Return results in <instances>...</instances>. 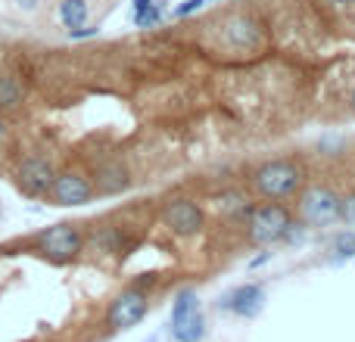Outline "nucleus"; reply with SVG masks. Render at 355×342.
<instances>
[{
    "mask_svg": "<svg viewBox=\"0 0 355 342\" xmlns=\"http://www.w3.org/2000/svg\"><path fill=\"white\" fill-rule=\"evenodd\" d=\"M250 187L256 196L271 199V202L293 199L302 190V171L290 159H271V162H262V165L252 171Z\"/></svg>",
    "mask_w": 355,
    "mask_h": 342,
    "instance_id": "obj_1",
    "label": "nucleus"
},
{
    "mask_svg": "<svg viewBox=\"0 0 355 342\" xmlns=\"http://www.w3.org/2000/svg\"><path fill=\"white\" fill-rule=\"evenodd\" d=\"M293 224V212L284 202H265V206L252 208L250 221H246V237L252 246H271L284 240V233Z\"/></svg>",
    "mask_w": 355,
    "mask_h": 342,
    "instance_id": "obj_2",
    "label": "nucleus"
},
{
    "mask_svg": "<svg viewBox=\"0 0 355 342\" xmlns=\"http://www.w3.org/2000/svg\"><path fill=\"white\" fill-rule=\"evenodd\" d=\"M37 249L53 262H72L85 249V233L75 224H53L37 233Z\"/></svg>",
    "mask_w": 355,
    "mask_h": 342,
    "instance_id": "obj_5",
    "label": "nucleus"
},
{
    "mask_svg": "<svg viewBox=\"0 0 355 342\" xmlns=\"http://www.w3.org/2000/svg\"><path fill=\"white\" fill-rule=\"evenodd\" d=\"M340 221L343 224H355V193L340 196Z\"/></svg>",
    "mask_w": 355,
    "mask_h": 342,
    "instance_id": "obj_18",
    "label": "nucleus"
},
{
    "mask_svg": "<svg viewBox=\"0 0 355 342\" xmlns=\"http://www.w3.org/2000/svg\"><path fill=\"white\" fill-rule=\"evenodd\" d=\"M147 312H150V296L137 287H128L110 302V308H106V327L116 333L131 330V327H137L144 318H147Z\"/></svg>",
    "mask_w": 355,
    "mask_h": 342,
    "instance_id": "obj_4",
    "label": "nucleus"
},
{
    "mask_svg": "<svg viewBox=\"0 0 355 342\" xmlns=\"http://www.w3.org/2000/svg\"><path fill=\"white\" fill-rule=\"evenodd\" d=\"M265 305V289L259 283H243V287H234L231 293L225 296L221 308L234 312L237 318H256Z\"/></svg>",
    "mask_w": 355,
    "mask_h": 342,
    "instance_id": "obj_10",
    "label": "nucleus"
},
{
    "mask_svg": "<svg viewBox=\"0 0 355 342\" xmlns=\"http://www.w3.org/2000/svg\"><path fill=\"white\" fill-rule=\"evenodd\" d=\"M268 252H265V255H259V258H252V262H250V268H259V264H265V262H268Z\"/></svg>",
    "mask_w": 355,
    "mask_h": 342,
    "instance_id": "obj_21",
    "label": "nucleus"
},
{
    "mask_svg": "<svg viewBox=\"0 0 355 342\" xmlns=\"http://www.w3.org/2000/svg\"><path fill=\"white\" fill-rule=\"evenodd\" d=\"M53 177H56L53 162L44 159V156H28L16 171V183L25 196H47L50 187H53Z\"/></svg>",
    "mask_w": 355,
    "mask_h": 342,
    "instance_id": "obj_9",
    "label": "nucleus"
},
{
    "mask_svg": "<svg viewBox=\"0 0 355 342\" xmlns=\"http://www.w3.org/2000/svg\"><path fill=\"white\" fill-rule=\"evenodd\" d=\"M3 137H6V122H3V116H0V143H3Z\"/></svg>",
    "mask_w": 355,
    "mask_h": 342,
    "instance_id": "obj_23",
    "label": "nucleus"
},
{
    "mask_svg": "<svg viewBox=\"0 0 355 342\" xmlns=\"http://www.w3.org/2000/svg\"><path fill=\"white\" fill-rule=\"evenodd\" d=\"M22 100H25V87L12 75H0V112L22 106Z\"/></svg>",
    "mask_w": 355,
    "mask_h": 342,
    "instance_id": "obj_14",
    "label": "nucleus"
},
{
    "mask_svg": "<svg viewBox=\"0 0 355 342\" xmlns=\"http://www.w3.org/2000/svg\"><path fill=\"white\" fill-rule=\"evenodd\" d=\"M94 183L87 174L81 171H56L53 177V187H50V199L53 206H66V208H75V206H87L94 199Z\"/></svg>",
    "mask_w": 355,
    "mask_h": 342,
    "instance_id": "obj_7",
    "label": "nucleus"
},
{
    "mask_svg": "<svg viewBox=\"0 0 355 342\" xmlns=\"http://www.w3.org/2000/svg\"><path fill=\"white\" fill-rule=\"evenodd\" d=\"M352 109H355V91H352Z\"/></svg>",
    "mask_w": 355,
    "mask_h": 342,
    "instance_id": "obj_24",
    "label": "nucleus"
},
{
    "mask_svg": "<svg viewBox=\"0 0 355 342\" xmlns=\"http://www.w3.org/2000/svg\"><path fill=\"white\" fill-rule=\"evenodd\" d=\"M162 224L178 237H196L206 227V212L190 196H175V199H168L162 206Z\"/></svg>",
    "mask_w": 355,
    "mask_h": 342,
    "instance_id": "obj_6",
    "label": "nucleus"
},
{
    "mask_svg": "<svg viewBox=\"0 0 355 342\" xmlns=\"http://www.w3.org/2000/svg\"><path fill=\"white\" fill-rule=\"evenodd\" d=\"M296 212H300V218L306 221V224H334V221H340V193L331 187H324V183H312V187L300 190V196H296Z\"/></svg>",
    "mask_w": 355,
    "mask_h": 342,
    "instance_id": "obj_3",
    "label": "nucleus"
},
{
    "mask_svg": "<svg viewBox=\"0 0 355 342\" xmlns=\"http://www.w3.org/2000/svg\"><path fill=\"white\" fill-rule=\"evenodd\" d=\"M172 336L175 342H202V336H206V318H202V312H193L181 321H172Z\"/></svg>",
    "mask_w": 355,
    "mask_h": 342,
    "instance_id": "obj_12",
    "label": "nucleus"
},
{
    "mask_svg": "<svg viewBox=\"0 0 355 342\" xmlns=\"http://www.w3.org/2000/svg\"><path fill=\"white\" fill-rule=\"evenodd\" d=\"M221 41L231 50H259L265 44V28L250 12H234V16L221 25Z\"/></svg>",
    "mask_w": 355,
    "mask_h": 342,
    "instance_id": "obj_8",
    "label": "nucleus"
},
{
    "mask_svg": "<svg viewBox=\"0 0 355 342\" xmlns=\"http://www.w3.org/2000/svg\"><path fill=\"white\" fill-rule=\"evenodd\" d=\"M131 187V174L122 162H106V165L97 168V183L94 190L103 196H116V193H125Z\"/></svg>",
    "mask_w": 355,
    "mask_h": 342,
    "instance_id": "obj_11",
    "label": "nucleus"
},
{
    "mask_svg": "<svg viewBox=\"0 0 355 342\" xmlns=\"http://www.w3.org/2000/svg\"><path fill=\"white\" fill-rule=\"evenodd\" d=\"M60 22L66 31L72 28H81V25H87V19H91V3L87 0H60Z\"/></svg>",
    "mask_w": 355,
    "mask_h": 342,
    "instance_id": "obj_13",
    "label": "nucleus"
},
{
    "mask_svg": "<svg viewBox=\"0 0 355 342\" xmlns=\"http://www.w3.org/2000/svg\"><path fill=\"white\" fill-rule=\"evenodd\" d=\"M209 0H184L181 6H175V16L178 19H184V16H190V12H196V10H202Z\"/></svg>",
    "mask_w": 355,
    "mask_h": 342,
    "instance_id": "obj_19",
    "label": "nucleus"
},
{
    "mask_svg": "<svg viewBox=\"0 0 355 342\" xmlns=\"http://www.w3.org/2000/svg\"><path fill=\"white\" fill-rule=\"evenodd\" d=\"M122 243H125V237H122V231L119 227H100L97 233H94V246H97L100 252H119L122 249Z\"/></svg>",
    "mask_w": 355,
    "mask_h": 342,
    "instance_id": "obj_15",
    "label": "nucleus"
},
{
    "mask_svg": "<svg viewBox=\"0 0 355 342\" xmlns=\"http://www.w3.org/2000/svg\"><path fill=\"white\" fill-rule=\"evenodd\" d=\"M97 35V28H87V25H81V28H72L69 31V37H72V41H78V37H94Z\"/></svg>",
    "mask_w": 355,
    "mask_h": 342,
    "instance_id": "obj_20",
    "label": "nucleus"
},
{
    "mask_svg": "<svg viewBox=\"0 0 355 342\" xmlns=\"http://www.w3.org/2000/svg\"><path fill=\"white\" fill-rule=\"evenodd\" d=\"M327 3H334V6H352L355 0H327Z\"/></svg>",
    "mask_w": 355,
    "mask_h": 342,
    "instance_id": "obj_22",
    "label": "nucleus"
},
{
    "mask_svg": "<svg viewBox=\"0 0 355 342\" xmlns=\"http://www.w3.org/2000/svg\"><path fill=\"white\" fill-rule=\"evenodd\" d=\"M334 252H337V258H355V233L340 231L334 237Z\"/></svg>",
    "mask_w": 355,
    "mask_h": 342,
    "instance_id": "obj_17",
    "label": "nucleus"
},
{
    "mask_svg": "<svg viewBox=\"0 0 355 342\" xmlns=\"http://www.w3.org/2000/svg\"><path fill=\"white\" fill-rule=\"evenodd\" d=\"M200 312V296L193 293V289H181V293L175 296V305H172V321H181L187 318V314Z\"/></svg>",
    "mask_w": 355,
    "mask_h": 342,
    "instance_id": "obj_16",
    "label": "nucleus"
}]
</instances>
